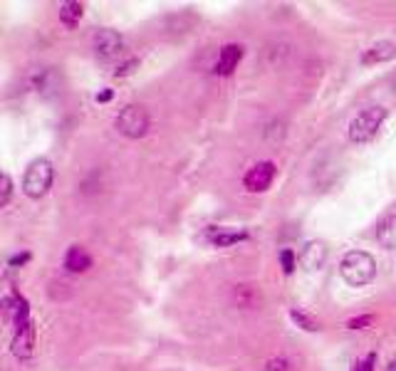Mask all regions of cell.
Wrapping results in <instances>:
<instances>
[{"label":"cell","mask_w":396,"mask_h":371,"mask_svg":"<svg viewBox=\"0 0 396 371\" xmlns=\"http://www.w3.org/2000/svg\"><path fill=\"white\" fill-rule=\"evenodd\" d=\"M340 275L347 285L364 287L376 277V260L364 250H349L340 260Z\"/></svg>","instance_id":"cell-1"},{"label":"cell","mask_w":396,"mask_h":371,"mask_svg":"<svg viewBox=\"0 0 396 371\" xmlns=\"http://www.w3.org/2000/svg\"><path fill=\"white\" fill-rule=\"evenodd\" d=\"M384 121H386L384 107H366L364 111H359V114L349 121V139L354 141V144H369V141L379 134Z\"/></svg>","instance_id":"cell-2"},{"label":"cell","mask_w":396,"mask_h":371,"mask_svg":"<svg viewBox=\"0 0 396 371\" xmlns=\"http://www.w3.org/2000/svg\"><path fill=\"white\" fill-rule=\"evenodd\" d=\"M52 176H55V171H52L50 161L47 159L32 161L25 169V178H23V191H25V196L32 198V201L45 196L52 186Z\"/></svg>","instance_id":"cell-3"},{"label":"cell","mask_w":396,"mask_h":371,"mask_svg":"<svg viewBox=\"0 0 396 371\" xmlns=\"http://www.w3.org/2000/svg\"><path fill=\"white\" fill-rule=\"evenodd\" d=\"M119 134H124L127 139H142L149 131V114L142 104H127L114 119Z\"/></svg>","instance_id":"cell-4"},{"label":"cell","mask_w":396,"mask_h":371,"mask_svg":"<svg viewBox=\"0 0 396 371\" xmlns=\"http://www.w3.org/2000/svg\"><path fill=\"white\" fill-rule=\"evenodd\" d=\"M275 176H278V166L273 161H258V164L245 171L243 186L250 193H265L273 186Z\"/></svg>","instance_id":"cell-5"},{"label":"cell","mask_w":396,"mask_h":371,"mask_svg":"<svg viewBox=\"0 0 396 371\" xmlns=\"http://www.w3.org/2000/svg\"><path fill=\"white\" fill-rule=\"evenodd\" d=\"M92 47H94L97 57H102V60H112V57H117L119 52H122L124 37L119 35L117 30L104 28V30H99L94 37H92Z\"/></svg>","instance_id":"cell-6"},{"label":"cell","mask_w":396,"mask_h":371,"mask_svg":"<svg viewBox=\"0 0 396 371\" xmlns=\"http://www.w3.org/2000/svg\"><path fill=\"white\" fill-rule=\"evenodd\" d=\"M240 60H243V45H238V42H228V45L221 47L218 60H216L214 72H216L218 77L233 75V72L238 70Z\"/></svg>","instance_id":"cell-7"},{"label":"cell","mask_w":396,"mask_h":371,"mask_svg":"<svg viewBox=\"0 0 396 371\" xmlns=\"http://www.w3.org/2000/svg\"><path fill=\"white\" fill-rule=\"evenodd\" d=\"M32 349H35V324L13 327V351L18 359H30Z\"/></svg>","instance_id":"cell-8"},{"label":"cell","mask_w":396,"mask_h":371,"mask_svg":"<svg viewBox=\"0 0 396 371\" xmlns=\"http://www.w3.org/2000/svg\"><path fill=\"white\" fill-rule=\"evenodd\" d=\"M297 260H300V265L305 267V270H320V267L325 265V260H327L325 243H322V241L305 243V248H302V253L297 255Z\"/></svg>","instance_id":"cell-9"},{"label":"cell","mask_w":396,"mask_h":371,"mask_svg":"<svg viewBox=\"0 0 396 371\" xmlns=\"http://www.w3.org/2000/svg\"><path fill=\"white\" fill-rule=\"evenodd\" d=\"M394 57H396V45L389 40H381L361 52V65H381V62H389Z\"/></svg>","instance_id":"cell-10"},{"label":"cell","mask_w":396,"mask_h":371,"mask_svg":"<svg viewBox=\"0 0 396 371\" xmlns=\"http://www.w3.org/2000/svg\"><path fill=\"white\" fill-rule=\"evenodd\" d=\"M92 267V255L85 250L82 245H72L70 250L65 253V270L72 272V275H82Z\"/></svg>","instance_id":"cell-11"},{"label":"cell","mask_w":396,"mask_h":371,"mask_svg":"<svg viewBox=\"0 0 396 371\" xmlns=\"http://www.w3.org/2000/svg\"><path fill=\"white\" fill-rule=\"evenodd\" d=\"M209 241L211 245L216 248H230V245H238V243L248 241V233L238 231V228H214L209 233Z\"/></svg>","instance_id":"cell-12"},{"label":"cell","mask_w":396,"mask_h":371,"mask_svg":"<svg viewBox=\"0 0 396 371\" xmlns=\"http://www.w3.org/2000/svg\"><path fill=\"white\" fill-rule=\"evenodd\" d=\"M376 241L386 250H396V213L386 216L384 221L376 226Z\"/></svg>","instance_id":"cell-13"},{"label":"cell","mask_w":396,"mask_h":371,"mask_svg":"<svg viewBox=\"0 0 396 371\" xmlns=\"http://www.w3.org/2000/svg\"><path fill=\"white\" fill-rule=\"evenodd\" d=\"M57 16H60V23L65 28H75L77 23L82 20V16H85V6H82V3H75V0H70V3H62L60 6V13H57Z\"/></svg>","instance_id":"cell-14"},{"label":"cell","mask_w":396,"mask_h":371,"mask_svg":"<svg viewBox=\"0 0 396 371\" xmlns=\"http://www.w3.org/2000/svg\"><path fill=\"white\" fill-rule=\"evenodd\" d=\"M290 320L295 322V324L300 327V329H305V332H317L320 329V322L315 320V317H310L307 312H302V310H290Z\"/></svg>","instance_id":"cell-15"},{"label":"cell","mask_w":396,"mask_h":371,"mask_svg":"<svg viewBox=\"0 0 396 371\" xmlns=\"http://www.w3.org/2000/svg\"><path fill=\"white\" fill-rule=\"evenodd\" d=\"M297 255H295L292 250H287V248H285V250H280V265H283V272L285 275H292L295 272V267H297Z\"/></svg>","instance_id":"cell-16"},{"label":"cell","mask_w":396,"mask_h":371,"mask_svg":"<svg viewBox=\"0 0 396 371\" xmlns=\"http://www.w3.org/2000/svg\"><path fill=\"white\" fill-rule=\"evenodd\" d=\"M11 196H13V181L8 174H3L0 176V206L6 208L11 203Z\"/></svg>","instance_id":"cell-17"},{"label":"cell","mask_w":396,"mask_h":371,"mask_svg":"<svg viewBox=\"0 0 396 371\" xmlns=\"http://www.w3.org/2000/svg\"><path fill=\"white\" fill-rule=\"evenodd\" d=\"M376 366V354H366L364 359H357L349 371H374Z\"/></svg>","instance_id":"cell-18"},{"label":"cell","mask_w":396,"mask_h":371,"mask_svg":"<svg viewBox=\"0 0 396 371\" xmlns=\"http://www.w3.org/2000/svg\"><path fill=\"white\" fill-rule=\"evenodd\" d=\"M371 324H374V315H359V317H354V320L347 322L349 329H366V327H371Z\"/></svg>","instance_id":"cell-19"},{"label":"cell","mask_w":396,"mask_h":371,"mask_svg":"<svg viewBox=\"0 0 396 371\" xmlns=\"http://www.w3.org/2000/svg\"><path fill=\"white\" fill-rule=\"evenodd\" d=\"M265 371H290V361L285 356H275L265 364Z\"/></svg>","instance_id":"cell-20"},{"label":"cell","mask_w":396,"mask_h":371,"mask_svg":"<svg viewBox=\"0 0 396 371\" xmlns=\"http://www.w3.org/2000/svg\"><path fill=\"white\" fill-rule=\"evenodd\" d=\"M139 67V60H127V62H122V65L114 70V77H129L132 75L134 70Z\"/></svg>","instance_id":"cell-21"},{"label":"cell","mask_w":396,"mask_h":371,"mask_svg":"<svg viewBox=\"0 0 396 371\" xmlns=\"http://www.w3.org/2000/svg\"><path fill=\"white\" fill-rule=\"evenodd\" d=\"M27 260H30V253H18V255L11 257V267H23Z\"/></svg>","instance_id":"cell-22"},{"label":"cell","mask_w":396,"mask_h":371,"mask_svg":"<svg viewBox=\"0 0 396 371\" xmlns=\"http://www.w3.org/2000/svg\"><path fill=\"white\" fill-rule=\"evenodd\" d=\"M112 97H114L112 90H104V92H99V95H97V102H99V104H107Z\"/></svg>","instance_id":"cell-23"},{"label":"cell","mask_w":396,"mask_h":371,"mask_svg":"<svg viewBox=\"0 0 396 371\" xmlns=\"http://www.w3.org/2000/svg\"><path fill=\"white\" fill-rule=\"evenodd\" d=\"M394 90H396V85H394Z\"/></svg>","instance_id":"cell-24"},{"label":"cell","mask_w":396,"mask_h":371,"mask_svg":"<svg viewBox=\"0 0 396 371\" xmlns=\"http://www.w3.org/2000/svg\"><path fill=\"white\" fill-rule=\"evenodd\" d=\"M394 371H396V369H394Z\"/></svg>","instance_id":"cell-25"}]
</instances>
